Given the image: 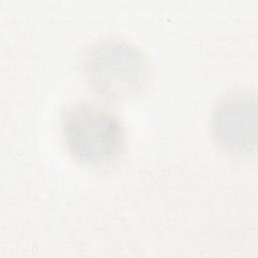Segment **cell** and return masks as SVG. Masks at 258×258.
<instances>
[{
	"label": "cell",
	"mask_w": 258,
	"mask_h": 258,
	"mask_svg": "<svg viewBox=\"0 0 258 258\" xmlns=\"http://www.w3.org/2000/svg\"><path fill=\"white\" fill-rule=\"evenodd\" d=\"M81 68L88 87L112 101L139 95L150 76V63L144 51L116 36L91 43L83 52Z\"/></svg>",
	"instance_id": "1"
},
{
	"label": "cell",
	"mask_w": 258,
	"mask_h": 258,
	"mask_svg": "<svg viewBox=\"0 0 258 258\" xmlns=\"http://www.w3.org/2000/svg\"><path fill=\"white\" fill-rule=\"evenodd\" d=\"M215 142L227 153L248 155L257 145V97L238 88L225 92L215 103L211 116Z\"/></svg>",
	"instance_id": "3"
},
{
	"label": "cell",
	"mask_w": 258,
	"mask_h": 258,
	"mask_svg": "<svg viewBox=\"0 0 258 258\" xmlns=\"http://www.w3.org/2000/svg\"><path fill=\"white\" fill-rule=\"evenodd\" d=\"M66 147L79 162L100 166L115 161L126 146V130L109 108L93 101L77 100L60 115Z\"/></svg>",
	"instance_id": "2"
}]
</instances>
